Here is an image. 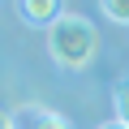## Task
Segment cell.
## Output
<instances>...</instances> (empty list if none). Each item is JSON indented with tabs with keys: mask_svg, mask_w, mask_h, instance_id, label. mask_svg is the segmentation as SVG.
I'll return each instance as SVG.
<instances>
[{
	"mask_svg": "<svg viewBox=\"0 0 129 129\" xmlns=\"http://www.w3.org/2000/svg\"><path fill=\"white\" fill-rule=\"evenodd\" d=\"M47 52L60 69H86L99 52V30L82 13H60L47 26Z\"/></svg>",
	"mask_w": 129,
	"mask_h": 129,
	"instance_id": "6da1fadb",
	"label": "cell"
},
{
	"mask_svg": "<svg viewBox=\"0 0 129 129\" xmlns=\"http://www.w3.org/2000/svg\"><path fill=\"white\" fill-rule=\"evenodd\" d=\"M17 13H22L26 22H47V26H52L64 9L56 5V0H22V5H17Z\"/></svg>",
	"mask_w": 129,
	"mask_h": 129,
	"instance_id": "7a4b0ae2",
	"label": "cell"
},
{
	"mask_svg": "<svg viewBox=\"0 0 129 129\" xmlns=\"http://www.w3.org/2000/svg\"><path fill=\"white\" fill-rule=\"evenodd\" d=\"M26 120H30V129H73L69 120H64L60 112H52V108H26Z\"/></svg>",
	"mask_w": 129,
	"mask_h": 129,
	"instance_id": "3957f363",
	"label": "cell"
},
{
	"mask_svg": "<svg viewBox=\"0 0 129 129\" xmlns=\"http://www.w3.org/2000/svg\"><path fill=\"white\" fill-rule=\"evenodd\" d=\"M112 103H116V125H125V129H129V73L116 82V95H112Z\"/></svg>",
	"mask_w": 129,
	"mask_h": 129,
	"instance_id": "277c9868",
	"label": "cell"
},
{
	"mask_svg": "<svg viewBox=\"0 0 129 129\" xmlns=\"http://www.w3.org/2000/svg\"><path fill=\"white\" fill-rule=\"evenodd\" d=\"M103 17H112V22H129V0H103Z\"/></svg>",
	"mask_w": 129,
	"mask_h": 129,
	"instance_id": "5b68a950",
	"label": "cell"
},
{
	"mask_svg": "<svg viewBox=\"0 0 129 129\" xmlns=\"http://www.w3.org/2000/svg\"><path fill=\"white\" fill-rule=\"evenodd\" d=\"M0 129H13V116H9L5 108H0Z\"/></svg>",
	"mask_w": 129,
	"mask_h": 129,
	"instance_id": "8992f818",
	"label": "cell"
},
{
	"mask_svg": "<svg viewBox=\"0 0 129 129\" xmlns=\"http://www.w3.org/2000/svg\"><path fill=\"white\" fill-rule=\"evenodd\" d=\"M99 129H125V125H99Z\"/></svg>",
	"mask_w": 129,
	"mask_h": 129,
	"instance_id": "52a82bcc",
	"label": "cell"
}]
</instances>
